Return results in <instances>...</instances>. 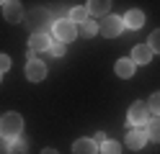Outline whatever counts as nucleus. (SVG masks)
I'll use <instances>...</instances> for the list:
<instances>
[{
    "label": "nucleus",
    "mask_w": 160,
    "mask_h": 154,
    "mask_svg": "<svg viewBox=\"0 0 160 154\" xmlns=\"http://www.w3.org/2000/svg\"><path fill=\"white\" fill-rule=\"evenodd\" d=\"M21 131H23V118H21V113H5L3 118H0V136H3L5 141H16V139H21Z\"/></svg>",
    "instance_id": "f257e3e1"
},
{
    "label": "nucleus",
    "mask_w": 160,
    "mask_h": 154,
    "mask_svg": "<svg viewBox=\"0 0 160 154\" xmlns=\"http://www.w3.org/2000/svg\"><path fill=\"white\" fill-rule=\"evenodd\" d=\"M26 26L34 31V34H44V31L52 26V16H49L47 8H34L31 13H26Z\"/></svg>",
    "instance_id": "f03ea898"
},
{
    "label": "nucleus",
    "mask_w": 160,
    "mask_h": 154,
    "mask_svg": "<svg viewBox=\"0 0 160 154\" xmlns=\"http://www.w3.org/2000/svg\"><path fill=\"white\" fill-rule=\"evenodd\" d=\"M52 31H54V39L59 41V44H67V41H72L78 36V26L72 23L70 18H59L52 23Z\"/></svg>",
    "instance_id": "7ed1b4c3"
},
{
    "label": "nucleus",
    "mask_w": 160,
    "mask_h": 154,
    "mask_svg": "<svg viewBox=\"0 0 160 154\" xmlns=\"http://www.w3.org/2000/svg\"><path fill=\"white\" fill-rule=\"evenodd\" d=\"M147 118H150V108H147V103H142V100L132 103V108H129V113H127V121L132 123V126H139V128H142L145 123H147Z\"/></svg>",
    "instance_id": "20e7f679"
},
{
    "label": "nucleus",
    "mask_w": 160,
    "mask_h": 154,
    "mask_svg": "<svg viewBox=\"0 0 160 154\" xmlns=\"http://www.w3.org/2000/svg\"><path fill=\"white\" fill-rule=\"evenodd\" d=\"M122 28H124V21L119 16H106L101 23H98V31H101L106 39H116L119 34H122Z\"/></svg>",
    "instance_id": "39448f33"
},
{
    "label": "nucleus",
    "mask_w": 160,
    "mask_h": 154,
    "mask_svg": "<svg viewBox=\"0 0 160 154\" xmlns=\"http://www.w3.org/2000/svg\"><path fill=\"white\" fill-rule=\"evenodd\" d=\"M26 77L31 80V82H42L47 77V64H44V62H39V59H31L26 64Z\"/></svg>",
    "instance_id": "423d86ee"
},
{
    "label": "nucleus",
    "mask_w": 160,
    "mask_h": 154,
    "mask_svg": "<svg viewBox=\"0 0 160 154\" xmlns=\"http://www.w3.org/2000/svg\"><path fill=\"white\" fill-rule=\"evenodd\" d=\"M3 16L8 23H18V21L23 18V8L21 3H16V0H8V3H3Z\"/></svg>",
    "instance_id": "0eeeda50"
},
{
    "label": "nucleus",
    "mask_w": 160,
    "mask_h": 154,
    "mask_svg": "<svg viewBox=\"0 0 160 154\" xmlns=\"http://www.w3.org/2000/svg\"><path fill=\"white\" fill-rule=\"evenodd\" d=\"M147 139H150V136H147L145 128H134V131L127 133V147H129V149H145Z\"/></svg>",
    "instance_id": "6e6552de"
},
{
    "label": "nucleus",
    "mask_w": 160,
    "mask_h": 154,
    "mask_svg": "<svg viewBox=\"0 0 160 154\" xmlns=\"http://www.w3.org/2000/svg\"><path fill=\"white\" fill-rule=\"evenodd\" d=\"M49 46H52V41H49L47 34H31V39H28V51H49Z\"/></svg>",
    "instance_id": "1a4fd4ad"
},
{
    "label": "nucleus",
    "mask_w": 160,
    "mask_h": 154,
    "mask_svg": "<svg viewBox=\"0 0 160 154\" xmlns=\"http://www.w3.org/2000/svg\"><path fill=\"white\" fill-rule=\"evenodd\" d=\"M150 59H152V49H150L147 44H137L132 49V62L134 64H147Z\"/></svg>",
    "instance_id": "9d476101"
},
{
    "label": "nucleus",
    "mask_w": 160,
    "mask_h": 154,
    "mask_svg": "<svg viewBox=\"0 0 160 154\" xmlns=\"http://www.w3.org/2000/svg\"><path fill=\"white\" fill-rule=\"evenodd\" d=\"M72 154H98V147L93 139H78L72 144Z\"/></svg>",
    "instance_id": "9b49d317"
},
{
    "label": "nucleus",
    "mask_w": 160,
    "mask_h": 154,
    "mask_svg": "<svg viewBox=\"0 0 160 154\" xmlns=\"http://www.w3.org/2000/svg\"><path fill=\"white\" fill-rule=\"evenodd\" d=\"M142 23H145L142 10H129L124 16V28H142Z\"/></svg>",
    "instance_id": "f8f14e48"
},
{
    "label": "nucleus",
    "mask_w": 160,
    "mask_h": 154,
    "mask_svg": "<svg viewBox=\"0 0 160 154\" xmlns=\"http://www.w3.org/2000/svg\"><path fill=\"white\" fill-rule=\"evenodd\" d=\"M114 72L119 77H132L134 75V62L132 59H119L116 64H114Z\"/></svg>",
    "instance_id": "ddd939ff"
},
{
    "label": "nucleus",
    "mask_w": 160,
    "mask_h": 154,
    "mask_svg": "<svg viewBox=\"0 0 160 154\" xmlns=\"http://www.w3.org/2000/svg\"><path fill=\"white\" fill-rule=\"evenodd\" d=\"M108 8H111V3H108V0H91L85 10H88L91 16H106Z\"/></svg>",
    "instance_id": "4468645a"
},
{
    "label": "nucleus",
    "mask_w": 160,
    "mask_h": 154,
    "mask_svg": "<svg viewBox=\"0 0 160 154\" xmlns=\"http://www.w3.org/2000/svg\"><path fill=\"white\" fill-rule=\"evenodd\" d=\"M85 16H88V10L85 8H72L70 10V21L78 26V23H85Z\"/></svg>",
    "instance_id": "2eb2a0df"
},
{
    "label": "nucleus",
    "mask_w": 160,
    "mask_h": 154,
    "mask_svg": "<svg viewBox=\"0 0 160 154\" xmlns=\"http://www.w3.org/2000/svg\"><path fill=\"white\" fill-rule=\"evenodd\" d=\"M80 34L88 36V39L96 36V34H98V23H93V21H85V23H80Z\"/></svg>",
    "instance_id": "dca6fc26"
},
{
    "label": "nucleus",
    "mask_w": 160,
    "mask_h": 154,
    "mask_svg": "<svg viewBox=\"0 0 160 154\" xmlns=\"http://www.w3.org/2000/svg\"><path fill=\"white\" fill-rule=\"evenodd\" d=\"M8 154H26V144H23L21 139L8 141Z\"/></svg>",
    "instance_id": "f3484780"
},
{
    "label": "nucleus",
    "mask_w": 160,
    "mask_h": 154,
    "mask_svg": "<svg viewBox=\"0 0 160 154\" xmlns=\"http://www.w3.org/2000/svg\"><path fill=\"white\" fill-rule=\"evenodd\" d=\"M147 46L152 49V54H155V51L160 54V28H158V31H152V34H150V41H147Z\"/></svg>",
    "instance_id": "a211bd4d"
},
{
    "label": "nucleus",
    "mask_w": 160,
    "mask_h": 154,
    "mask_svg": "<svg viewBox=\"0 0 160 154\" xmlns=\"http://www.w3.org/2000/svg\"><path fill=\"white\" fill-rule=\"evenodd\" d=\"M101 154H122V147L116 141H106V144H101Z\"/></svg>",
    "instance_id": "6ab92c4d"
},
{
    "label": "nucleus",
    "mask_w": 160,
    "mask_h": 154,
    "mask_svg": "<svg viewBox=\"0 0 160 154\" xmlns=\"http://www.w3.org/2000/svg\"><path fill=\"white\" fill-rule=\"evenodd\" d=\"M147 136L152 139V141H160V121H152L147 126Z\"/></svg>",
    "instance_id": "aec40b11"
},
{
    "label": "nucleus",
    "mask_w": 160,
    "mask_h": 154,
    "mask_svg": "<svg viewBox=\"0 0 160 154\" xmlns=\"http://www.w3.org/2000/svg\"><path fill=\"white\" fill-rule=\"evenodd\" d=\"M147 108L152 110V113H160V92H152V95H150V100H147Z\"/></svg>",
    "instance_id": "412c9836"
},
{
    "label": "nucleus",
    "mask_w": 160,
    "mask_h": 154,
    "mask_svg": "<svg viewBox=\"0 0 160 154\" xmlns=\"http://www.w3.org/2000/svg\"><path fill=\"white\" fill-rule=\"evenodd\" d=\"M8 69H11V57H8V54H0V75L8 72Z\"/></svg>",
    "instance_id": "4be33fe9"
},
{
    "label": "nucleus",
    "mask_w": 160,
    "mask_h": 154,
    "mask_svg": "<svg viewBox=\"0 0 160 154\" xmlns=\"http://www.w3.org/2000/svg\"><path fill=\"white\" fill-rule=\"evenodd\" d=\"M49 54H52V57H62V54H65V46L57 41V44H52V46H49Z\"/></svg>",
    "instance_id": "5701e85b"
},
{
    "label": "nucleus",
    "mask_w": 160,
    "mask_h": 154,
    "mask_svg": "<svg viewBox=\"0 0 160 154\" xmlns=\"http://www.w3.org/2000/svg\"><path fill=\"white\" fill-rule=\"evenodd\" d=\"M93 141H96V147H98V144H106L108 139H106V133H103V131H98L96 136H93Z\"/></svg>",
    "instance_id": "b1692460"
},
{
    "label": "nucleus",
    "mask_w": 160,
    "mask_h": 154,
    "mask_svg": "<svg viewBox=\"0 0 160 154\" xmlns=\"http://www.w3.org/2000/svg\"><path fill=\"white\" fill-rule=\"evenodd\" d=\"M42 154H59L57 149H52V147H47V149H42Z\"/></svg>",
    "instance_id": "393cba45"
},
{
    "label": "nucleus",
    "mask_w": 160,
    "mask_h": 154,
    "mask_svg": "<svg viewBox=\"0 0 160 154\" xmlns=\"http://www.w3.org/2000/svg\"><path fill=\"white\" fill-rule=\"evenodd\" d=\"M0 80H3V75H0Z\"/></svg>",
    "instance_id": "a878e982"
}]
</instances>
